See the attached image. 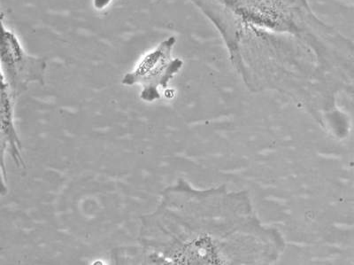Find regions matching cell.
<instances>
[{"label":"cell","instance_id":"6da1fadb","mask_svg":"<svg viewBox=\"0 0 354 265\" xmlns=\"http://www.w3.org/2000/svg\"><path fill=\"white\" fill-rule=\"evenodd\" d=\"M233 62H352L353 43L321 21L306 0H192Z\"/></svg>","mask_w":354,"mask_h":265},{"label":"cell","instance_id":"3957f363","mask_svg":"<svg viewBox=\"0 0 354 265\" xmlns=\"http://www.w3.org/2000/svg\"><path fill=\"white\" fill-rule=\"evenodd\" d=\"M176 45V37L174 36L161 41L139 61L133 71L124 75L122 84L140 86V99L144 102L159 100L160 88H166L183 67L182 60L173 55Z\"/></svg>","mask_w":354,"mask_h":265},{"label":"cell","instance_id":"7a4b0ae2","mask_svg":"<svg viewBox=\"0 0 354 265\" xmlns=\"http://www.w3.org/2000/svg\"><path fill=\"white\" fill-rule=\"evenodd\" d=\"M48 62L46 57L31 55L17 35L6 24L0 9V69L17 102L31 84H46Z\"/></svg>","mask_w":354,"mask_h":265},{"label":"cell","instance_id":"5b68a950","mask_svg":"<svg viewBox=\"0 0 354 265\" xmlns=\"http://www.w3.org/2000/svg\"><path fill=\"white\" fill-rule=\"evenodd\" d=\"M113 0H93V8L97 11L105 10L109 6L112 4ZM158 2L162 1V0H157Z\"/></svg>","mask_w":354,"mask_h":265},{"label":"cell","instance_id":"277c9868","mask_svg":"<svg viewBox=\"0 0 354 265\" xmlns=\"http://www.w3.org/2000/svg\"><path fill=\"white\" fill-rule=\"evenodd\" d=\"M174 263L178 264H219L213 245L205 239L195 241L173 255Z\"/></svg>","mask_w":354,"mask_h":265}]
</instances>
